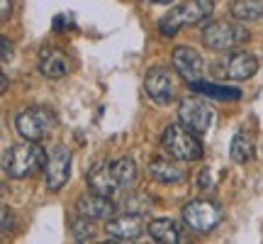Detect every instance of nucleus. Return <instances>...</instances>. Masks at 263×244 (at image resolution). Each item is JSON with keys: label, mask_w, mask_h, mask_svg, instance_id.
<instances>
[{"label": "nucleus", "mask_w": 263, "mask_h": 244, "mask_svg": "<svg viewBox=\"0 0 263 244\" xmlns=\"http://www.w3.org/2000/svg\"><path fill=\"white\" fill-rule=\"evenodd\" d=\"M215 10V3L212 0H185V3H178L168 10V15H163L159 20V32L163 37H173L178 34L180 29L193 27L197 22H202L212 15Z\"/></svg>", "instance_id": "f257e3e1"}, {"label": "nucleus", "mask_w": 263, "mask_h": 244, "mask_svg": "<svg viewBox=\"0 0 263 244\" xmlns=\"http://www.w3.org/2000/svg\"><path fill=\"white\" fill-rule=\"evenodd\" d=\"M47 151L42 149V144L34 140H25L15 144L12 149L5 151L3 156V169L10 179H25L29 173H34L47 164Z\"/></svg>", "instance_id": "f03ea898"}, {"label": "nucleus", "mask_w": 263, "mask_h": 244, "mask_svg": "<svg viewBox=\"0 0 263 244\" xmlns=\"http://www.w3.org/2000/svg\"><path fill=\"white\" fill-rule=\"evenodd\" d=\"M200 134L185 127L183 122H176V125H168L163 134H161V147L163 151L173 156L178 161H197L202 159V144L197 140Z\"/></svg>", "instance_id": "7ed1b4c3"}, {"label": "nucleus", "mask_w": 263, "mask_h": 244, "mask_svg": "<svg viewBox=\"0 0 263 244\" xmlns=\"http://www.w3.org/2000/svg\"><path fill=\"white\" fill-rule=\"evenodd\" d=\"M249 42V29L239 22H227V20H217L210 22L202 29V44L210 51H234Z\"/></svg>", "instance_id": "20e7f679"}, {"label": "nucleus", "mask_w": 263, "mask_h": 244, "mask_svg": "<svg viewBox=\"0 0 263 244\" xmlns=\"http://www.w3.org/2000/svg\"><path fill=\"white\" fill-rule=\"evenodd\" d=\"M54 125H57V115L47 105L25 108L15 117V130H17V134L22 140H34V142L44 140L49 132L54 130Z\"/></svg>", "instance_id": "39448f33"}, {"label": "nucleus", "mask_w": 263, "mask_h": 244, "mask_svg": "<svg viewBox=\"0 0 263 244\" xmlns=\"http://www.w3.org/2000/svg\"><path fill=\"white\" fill-rule=\"evenodd\" d=\"M178 120L190 127L195 134H205V132L212 130V122H215V113L212 108L202 100V98H195L190 95L185 100H180L178 105Z\"/></svg>", "instance_id": "423d86ee"}, {"label": "nucleus", "mask_w": 263, "mask_h": 244, "mask_svg": "<svg viewBox=\"0 0 263 244\" xmlns=\"http://www.w3.org/2000/svg\"><path fill=\"white\" fill-rule=\"evenodd\" d=\"M183 222L197 232H207L222 222V207L212 200H190L183 207Z\"/></svg>", "instance_id": "0eeeda50"}, {"label": "nucleus", "mask_w": 263, "mask_h": 244, "mask_svg": "<svg viewBox=\"0 0 263 244\" xmlns=\"http://www.w3.org/2000/svg\"><path fill=\"white\" fill-rule=\"evenodd\" d=\"M71 149L68 147H57L47 156L44 164V186L49 190H61L71 179Z\"/></svg>", "instance_id": "6e6552de"}, {"label": "nucleus", "mask_w": 263, "mask_h": 244, "mask_svg": "<svg viewBox=\"0 0 263 244\" xmlns=\"http://www.w3.org/2000/svg\"><path fill=\"white\" fill-rule=\"evenodd\" d=\"M215 71L222 78H232V81H246L258 71V59L246 51H227V57L215 66Z\"/></svg>", "instance_id": "1a4fd4ad"}, {"label": "nucleus", "mask_w": 263, "mask_h": 244, "mask_svg": "<svg viewBox=\"0 0 263 244\" xmlns=\"http://www.w3.org/2000/svg\"><path fill=\"white\" fill-rule=\"evenodd\" d=\"M144 215H134V213H124L120 217H112L107 220L105 225V232L112 242H137L144 232H146V225H144Z\"/></svg>", "instance_id": "9d476101"}, {"label": "nucleus", "mask_w": 263, "mask_h": 244, "mask_svg": "<svg viewBox=\"0 0 263 244\" xmlns=\"http://www.w3.org/2000/svg\"><path fill=\"white\" fill-rule=\"evenodd\" d=\"M144 88H146L149 98L156 105L171 103L173 88H176V83H173V74H171L168 68H163V66H154V68H149L146 76H144Z\"/></svg>", "instance_id": "9b49d317"}, {"label": "nucleus", "mask_w": 263, "mask_h": 244, "mask_svg": "<svg viewBox=\"0 0 263 244\" xmlns=\"http://www.w3.org/2000/svg\"><path fill=\"white\" fill-rule=\"evenodd\" d=\"M171 64L188 81V85L195 81H202V76H205V61L193 47H176L171 54Z\"/></svg>", "instance_id": "f8f14e48"}, {"label": "nucleus", "mask_w": 263, "mask_h": 244, "mask_svg": "<svg viewBox=\"0 0 263 244\" xmlns=\"http://www.w3.org/2000/svg\"><path fill=\"white\" fill-rule=\"evenodd\" d=\"M76 210H78V215L88 217V220H110V217H115L117 205L112 203V198L100 196V193L90 190V193L78 198Z\"/></svg>", "instance_id": "ddd939ff"}, {"label": "nucleus", "mask_w": 263, "mask_h": 244, "mask_svg": "<svg viewBox=\"0 0 263 244\" xmlns=\"http://www.w3.org/2000/svg\"><path fill=\"white\" fill-rule=\"evenodd\" d=\"M39 71H42V76H47L51 81L64 78V76H68V71H71V59H68V54L61 51V49L44 47L42 54H39Z\"/></svg>", "instance_id": "4468645a"}, {"label": "nucleus", "mask_w": 263, "mask_h": 244, "mask_svg": "<svg viewBox=\"0 0 263 244\" xmlns=\"http://www.w3.org/2000/svg\"><path fill=\"white\" fill-rule=\"evenodd\" d=\"M88 188L95 190V193H100V196H107V198H115L117 190H122L120 186V181L115 176L112 171V164L110 161H105V164H98L90 173H88Z\"/></svg>", "instance_id": "2eb2a0df"}, {"label": "nucleus", "mask_w": 263, "mask_h": 244, "mask_svg": "<svg viewBox=\"0 0 263 244\" xmlns=\"http://www.w3.org/2000/svg\"><path fill=\"white\" fill-rule=\"evenodd\" d=\"M149 176L159 183H180L185 179V169L178 164V159H163V156H156L151 159L149 164Z\"/></svg>", "instance_id": "dca6fc26"}, {"label": "nucleus", "mask_w": 263, "mask_h": 244, "mask_svg": "<svg viewBox=\"0 0 263 244\" xmlns=\"http://www.w3.org/2000/svg\"><path fill=\"white\" fill-rule=\"evenodd\" d=\"M146 232L154 242L159 244H178L180 242V227L168 217H156L146 225Z\"/></svg>", "instance_id": "f3484780"}, {"label": "nucleus", "mask_w": 263, "mask_h": 244, "mask_svg": "<svg viewBox=\"0 0 263 244\" xmlns=\"http://www.w3.org/2000/svg\"><path fill=\"white\" fill-rule=\"evenodd\" d=\"M193 91L207 95L210 100H222V103H232V100H239L241 98V91L239 88H232V85H219V83H202V81H195L190 83Z\"/></svg>", "instance_id": "a211bd4d"}, {"label": "nucleus", "mask_w": 263, "mask_h": 244, "mask_svg": "<svg viewBox=\"0 0 263 244\" xmlns=\"http://www.w3.org/2000/svg\"><path fill=\"white\" fill-rule=\"evenodd\" d=\"M229 156H232L236 164L251 161L254 159V140H251L246 132L234 134V140H232V144H229Z\"/></svg>", "instance_id": "6ab92c4d"}, {"label": "nucleus", "mask_w": 263, "mask_h": 244, "mask_svg": "<svg viewBox=\"0 0 263 244\" xmlns=\"http://www.w3.org/2000/svg\"><path fill=\"white\" fill-rule=\"evenodd\" d=\"M232 15L241 22H254L263 18V0H234L232 3Z\"/></svg>", "instance_id": "aec40b11"}, {"label": "nucleus", "mask_w": 263, "mask_h": 244, "mask_svg": "<svg viewBox=\"0 0 263 244\" xmlns=\"http://www.w3.org/2000/svg\"><path fill=\"white\" fill-rule=\"evenodd\" d=\"M120 207L124 213H134V215H146L151 207H154V200H151L146 193H127V196L120 200Z\"/></svg>", "instance_id": "412c9836"}, {"label": "nucleus", "mask_w": 263, "mask_h": 244, "mask_svg": "<svg viewBox=\"0 0 263 244\" xmlns=\"http://www.w3.org/2000/svg\"><path fill=\"white\" fill-rule=\"evenodd\" d=\"M112 171L115 176H117V181H120V186L129 188L134 181H137V164H134V159H129V156H122V159H115L112 161Z\"/></svg>", "instance_id": "4be33fe9"}, {"label": "nucleus", "mask_w": 263, "mask_h": 244, "mask_svg": "<svg viewBox=\"0 0 263 244\" xmlns=\"http://www.w3.org/2000/svg\"><path fill=\"white\" fill-rule=\"evenodd\" d=\"M71 230H73V239H76V242H90V239L95 237V230L90 227V220H88V217H83V215L76 217Z\"/></svg>", "instance_id": "5701e85b"}, {"label": "nucleus", "mask_w": 263, "mask_h": 244, "mask_svg": "<svg viewBox=\"0 0 263 244\" xmlns=\"http://www.w3.org/2000/svg\"><path fill=\"white\" fill-rule=\"evenodd\" d=\"M3 61H10V39L8 37H3Z\"/></svg>", "instance_id": "b1692460"}, {"label": "nucleus", "mask_w": 263, "mask_h": 244, "mask_svg": "<svg viewBox=\"0 0 263 244\" xmlns=\"http://www.w3.org/2000/svg\"><path fill=\"white\" fill-rule=\"evenodd\" d=\"M10 8H12V0H3V12H0V18H3V22L10 18Z\"/></svg>", "instance_id": "393cba45"}, {"label": "nucleus", "mask_w": 263, "mask_h": 244, "mask_svg": "<svg viewBox=\"0 0 263 244\" xmlns=\"http://www.w3.org/2000/svg\"><path fill=\"white\" fill-rule=\"evenodd\" d=\"M212 176H210V171H200V186L207 188V186H212Z\"/></svg>", "instance_id": "a878e982"}, {"label": "nucleus", "mask_w": 263, "mask_h": 244, "mask_svg": "<svg viewBox=\"0 0 263 244\" xmlns=\"http://www.w3.org/2000/svg\"><path fill=\"white\" fill-rule=\"evenodd\" d=\"M8 230H10V210L3 207V232H8Z\"/></svg>", "instance_id": "bb28decb"}, {"label": "nucleus", "mask_w": 263, "mask_h": 244, "mask_svg": "<svg viewBox=\"0 0 263 244\" xmlns=\"http://www.w3.org/2000/svg\"><path fill=\"white\" fill-rule=\"evenodd\" d=\"M141 3H151V5H166L171 0H141Z\"/></svg>", "instance_id": "cd10ccee"}]
</instances>
